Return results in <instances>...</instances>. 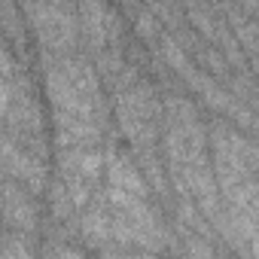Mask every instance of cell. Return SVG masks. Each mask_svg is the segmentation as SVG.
I'll return each mask as SVG.
<instances>
[{
    "label": "cell",
    "mask_w": 259,
    "mask_h": 259,
    "mask_svg": "<svg viewBox=\"0 0 259 259\" xmlns=\"http://www.w3.org/2000/svg\"><path fill=\"white\" fill-rule=\"evenodd\" d=\"M43 82L52 107L55 147H101L110 107L104 101V79L89 55H43Z\"/></svg>",
    "instance_id": "1"
},
{
    "label": "cell",
    "mask_w": 259,
    "mask_h": 259,
    "mask_svg": "<svg viewBox=\"0 0 259 259\" xmlns=\"http://www.w3.org/2000/svg\"><path fill=\"white\" fill-rule=\"evenodd\" d=\"M116 122L128 144V156L138 162L147 183L153 186L156 198L171 207V183L165 171V153H162V135H165V98L156 95V89L147 79H138L125 92L116 95Z\"/></svg>",
    "instance_id": "2"
},
{
    "label": "cell",
    "mask_w": 259,
    "mask_h": 259,
    "mask_svg": "<svg viewBox=\"0 0 259 259\" xmlns=\"http://www.w3.org/2000/svg\"><path fill=\"white\" fill-rule=\"evenodd\" d=\"M4 135L49 159L43 104L28 76L25 58H19L7 43H4Z\"/></svg>",
    "instance_id": "3"
},
{
    "label": "cell",
    "mask_w": 259,
    "mask_h": 259,
    "mask_svg": "<svg viewBox=\"0 0 259 259\" xmlns=\"http://www.w3.org/2000/svg\"><path fill=\"white\" fill-rule=\"evenodd\" d=\"M104 147H55V183L79 213L104 186Z\"/></svg>",
    "instance_id": "4"
},
{
    "label": "cell",
    "mask_w": 259,
    "mask_h": 259,
    "mask_svg": "<svg viewBox=\"0 0 259 259\" xmlns=\"http://www.w3.org/2000/svg\"><path fill=\"white\" fill-rule=\"evenodd\" d=\"M22 16L40 46V55L79 52V7L67 4H25Z\"/></svg>",
    "instance_id": "5"
},
{
    "label": "cell",
    "mask_w": 259,
    "mask_h": 259,
    "mask_svg": "<svg viewBox=\"0 0 259 259\" xmlns=\"http://www.w3.org/2000/svg\"><path fill=\"white\" fill-rule=\"evenodd\" d=\"M4 171H7V180L25 186L31 195H43L49 183V159L16 144L13 138L4 135Z\"/></svg>",
    "instance_id": "6"
},
{
    "label": "cell",
    "mask_w": 259,
    "mask_h": 259,
    "mask_svg": "<svg viewBox=\"0 0 259 259\" xmlns=\"http://www.w3.org/2000/svg\"><path fill=\"white\" fill-rule=\"evenodd\" d=\"M37 195H31L25 186L7 180L4 189V220H7V232H22V235H34L40 226V210H37Z\"/></svg>",
    "instance_id": "7"
},
{
    "label": "cell",
    "mask_w": 259,
    "mask_h": 259,
    "mask_svg": "<svg viewBox=\"0 0 259 259\" xmlns=\"http://www.w3.org/2000/svg\"><path fill=\"white\" fill-rule=\"evenodd\" d=\"M4 259H37L31 235L7 232V235H4Z\"/></svg>",
    "instance_id": "8"
},
{
    "label": "cell",
    "mask_w": 259,
    "mask_h": 259,
    "mask_svg": "<svg viewBox=\"0 0 259 259\" xmlns=\"http://www.w3.org/2000/svg\"><path fill=\"white\" fill-rule=\"evenodd\" d=\"M101 259H162L159 253H147V250H101Z\"/></svg>",
    "instance_id": "9"
}]
</instances>
